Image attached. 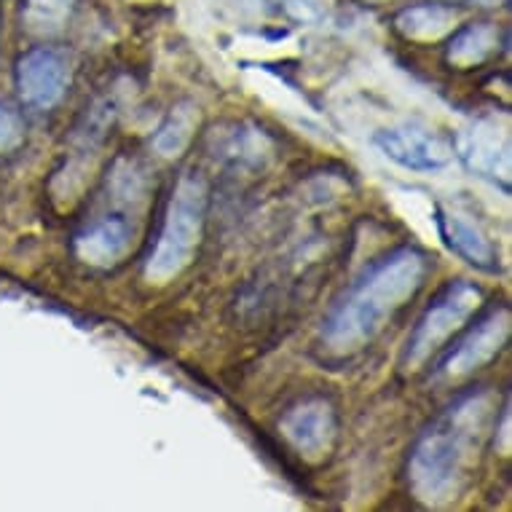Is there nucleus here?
I'll return each instance as SVG.
<instances>
[{"label":"nucleus","instance_id":"nucleus-11","mask_svg":"<svg viewBox=\"0 0 512 512\" xmlns=\"http://www.w3.org/2000/svg\"><path fill=\"white\" fill-rule=\"evenodd\" d=\"M459 153L467 161V167L486 177H502L504 183L510 180V145L499 135V129L491 124L472 126L462 137Z\"/></svg>","mask_w":512,"mask_h":512},{"label":"nucleus","instance_id":"nucleus-8","mask_svg":"<svg viewBox=\"0 0 512 512\" xmlns=\"http://www.w3.org/2000/svg\"><path fill=\"white\" fill-rule=\"evenodd\" d=\"M510 322L512 319L507 309L491 311L483 322H478L467 333L462 344L445 357L440 373L445 378H462L480 370L483 365H488L496 354L502 352V346L507 344V338H510Z\"/></svg>","mask_w":512,"mask_h":512},{"label":"nucleus","instance_id":"nucleus-14","mask_svg":"<svg viewBox=\"0 0 512 512\" xmlns=\"http://www.w3.org/2000/svg\"><path fill=\"white\" fill-rule=\"evenodd\" d=\"M196 124H199V113H196L194 105H177L167 116V121L159 126L156 137H153L156 151L161 156H167V159L180 156L185 151V145L191 143Z\"/></svg>","mask_w":512,"mask_h":512},{"label":"nucleus","instance_id":"nucleus-1","mask_svg":"<svg viewBox=\"0 0 512 512\" xmlns=\"http://www.w3.org/2000/svg\"><path fill=\"white\" fill-rule=\"evenodd\" d=\"M491 416V395L472 392L448 405L421 432L408 459V480L419 502L443 507L462 494L478 462Z\"/></svg>","mask_w":512,"mask_h":512},{"label":"nucleus","instance_id":"nucleus-18","mask_svg":"<svg viewBox=\"0 0 512 512\" xmlns=\"http://www.w3.org/2000/svg\"><path fill=\"white\" fill-rule=\"evenodd\" d=\"M435 3H445V6H454V3H464V0H435Z\"/></svg>","mask_w":512,"mask_h":512},{"label":"nucleus","instance_id":"nucleus-7","mask_svg":"<svg viewBox=\"0 0 512 512\" xmlns=\"http://www.w3.org/2000/svg\"><path fill=\"white\" fill-rule=\"evenodd\" d=\"M279 429L303 459L319 462L330 454V448L336 443V413L330 403L311 397V400H303L290 408Z\"/></svg>","mask_w":512,"mask_h":512},{"label":"nucleus","instance_id":"nucleus-17","mask_svg":"<svg viewBox=\"0 0 512 512\" xmlns=\"http://www.w3.org/2000/svg\"><path fill=\"white\" fill-rule=\"evenodd\" d=\"M499 437H502V443H496L502 448V454H510V408L504 405L502 411V427H499Z\"/></svg>","mask_w":512,"mask_h":512},{"label":"nucleus","instance_id":"nucleus-3","mask_svg":"<svg viewBox=\"0 0 512 512\" xmlns=\"http://www.w3.org/2000/svg\"><path fill=\"white\" fill-rule=\"evenodd\" d=\"M204 212H207V185L202 177H180L167 207L159 242L145 263V277L151 282L164 285L191 263L196 244L202 239Z\"/></svg>","mask_w":512,"mask_h":512},{"label":"nucleus","instance_id":"nucleus-13","mask_svg":"<svg viewBox=\"0 0 512 512\" xmlns=\"http://www.w3.org/2000/svg\"><path fill=\"white\" fill-rule=\"evenodd\" d=\"M496 41H499L496 27L486 25V22L462 27V30L451 38V46H448V62L456 65V68H472V65H480V62H483V59L496 49Z\"/></svg>","mask_w":512,"mask_h":512},{"label":"nucleus","instance_id":"nucleus-16","mask_svg":"<svg viewBox=\"0 0 512 512\" xmlns=\"http://www.w3.org/2000/svg\"><path fill=\"white\" fill-rule=\"evenodd\" d=\"M22 135H25L22 116L11 108L9 102L0 100V153L17 148V145L22 143Z\"/></svg>","mask_w":512,"mask_h":512},{"label":"nucleus","instance_id":"nucleus-19","mask_svg":"<svg viewBox=\"0 0 512 512\" xmlns=\"http://www.w3.org/2000/svg\"><path fill=\"white\" fill-rule=\"evenodd\" d=\"M362 3H373V6H378V3H389V0H362Z\"/></svg>","mask_w":512,"mask_h":512},{"label":"nucleus","instance_id":"nucleus-6","mask_svg":"<svg viewBox=\"0 0 512 512\" xmlns=\"http://www.w3.org/2000/svg\"><path fill=\"white\" fill-rule=\"evenodd\" d=\"M376 145L387 159H392L403 169H411V172H437V169L448 167L454 159V148L445 143L443 137L413 124L392 126V129L378 132Z\"/></svg>","mask_w":512,"mask_h":512},{"label":"nucleus","instance_id":"nucleus-2","mask_svg":"<svg viewBox=\"0 0 512 512\" xmlns=\"http://www.w3.org/2000/svg\"><path fill=\"white\" fill-rule=\"evenodd\" d=\"M427 277V258L403 247L378 258L362 271L322 322V344L336 354H349L370 344L405 301H411Z\"/></svg>","mask_w":512,"mask_h":512},{"label":"nucleus","instance_id":"nucleus-12","mask_svg":"<svg viewBox=\"0 0 512 512\" xmlns=\"http://www.w3.org/2000/svg\"><path fill=\"white\" fill-rule=\"evenodd\" d=\"M456 22H459V14L454 11V6L435 3V0L421 3V6H408L395 19L397 30L413 41H437L451 33Z\"/></svg>","mask_w":512,"mask_h":512},{"label":"nucleus","instance_id":"nucleus-4","mask_svg":"<svg viewBox=\"0 0 512 512\" xmlns=\"http://www.w3.org/2000/svg\"><path fill=\"white\" fill-rule=\"evenodd\" d=\"M480 303H483L480 287H475L467 279H459V282H451L445 287L443 293L435 298V303L421 314L411 338H408L403 357L405 368H421L478 311Z\"/></svg>","mask_w":512,"mask_h":512},{"label":"nucleus","instance_id":"nucleus-5","mask_svg":"<svg viewBox=\"0 0 512 512\" xmlns=\"http://www.w3.org/2000/svg\"><path fill=\"white\" fill-rule=\"evenodd\" d=\"M70 84V62L62 51L35 46L19 59L17 89L30 108L51 110L62 102Z\"/></svg>","mask_w":512,"mask_h":512},{"label":"nucleus","instance_id":"nucleus-9","mask_svg":"<svg viewBox=\"0 0 512 512\" xmlns=\"http://www.w3.org/2000/svg\"><path fill=\"white\" fill-rule=\"evenodd\" d=\"M135 231L124 215H102L76 236V255L89 266H113L132 247Z\"/></svg>","mask_w":512,"mask_h":512},{"label":"nucleus","instance_id":"nucleus-10","mask_svg":"<svg viewBox=\"0 0 512 512\" xmlns=\"http://www.w3.org/2000/svg\"><path fill=\"white\" fill-rule=\"evenodd\" d=\"M437 231L443 236V242L451 247V250L464 258V261L475 266L480 271H496L499 266V258H496V250L491 239H488L483 231H480L478 223H472L467 215L456 210H448V207H440L437 210Z\"/></svg>","mask_w":512,"mask_h":512},{"label":"nucleus","instance_id":"nucleus-15","mask_svg":"<svg viewBox=\"0 0 512 512\" xmlns=\"http://www.w3.org/2000/svg\"><path fill=\"white\" fill-rule=\"evenodd\" d=\"M76 0H22V19L35 35H57L68 25Z\"/></svg>","mask_w":512,"mask_h":512}]
</instances>
